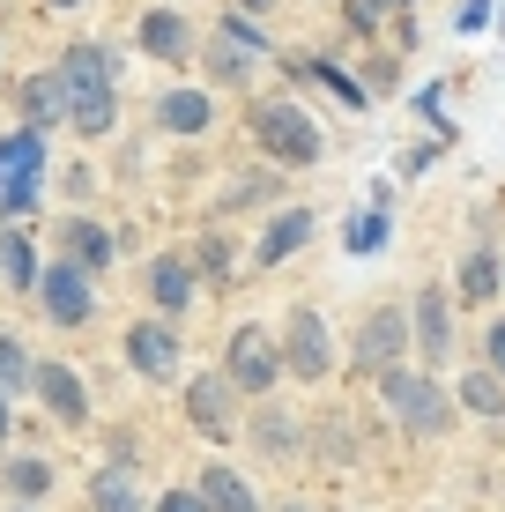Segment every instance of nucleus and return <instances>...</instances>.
<instances>
[{"label":"nucleus","mask_w":505,"mask_h":512,"mask_svg":"<svg viewBox=\"0 0 505 512\" xmlns=\"http://www.w3.org/2000/svg\"><path fill=\"white\" fill-rule=\"evenodd\" d=\"M60 97H67V119H75L82 134L112 127V67H104L97 45H75L60 60Z\"/></svg>","instance_id":"f257e3e1"},{"label":"nucleus","mask_w":505,"mask_h":512,"mask_svg":"<svg viewBox=\"0 0 505 512\" xmlns=\"http://www.w3.org/2000/svg\"><path fill=\"white\" fill-rule=\"evenodd\" d=\"M38 171H45V141H38V127L0 141V216H23V208L38 201Z\"/></svg>","instance_id":"f03ea898"},{"label":"nucleus","mask_w":505,"mask_h":512,"mask_svg":"<svg viewBox=\"0 0 505 512\" xmlns=\"http://www.w3.org/2000/svg\"><path fill=\"white\" fill-rule=\"evenodd\" d=\"M253 134L268 141L283 164H312V156H320V134H312L305 112H298V104H283V97H275V104H253Z\"/></svg>","instance_id":"7ed1b4c3"},{"label":"nucleus","mask_w":505,"mask_h":512,"mask_svg":"<svg viewBox=\"0 0 505 512\" xmlns=\"http://www.w3.org/2000/svg\"><path fill=\"white\" fill-rule=\"evenodd\" d=\"M387 401H394V416H402L416 438H439V431H446V394H439L431 379H416V372H387Z\"/></svg>","instance_id":"20e7f679"},{"label":"nucleus","mask_w":505,"mask_h":512,"mask_svg":"<svg viewBox=\"0 0 505 512\" xmlns=\"http://www.w3.org/2000/svg\"><path fill=\"white\" fill-rule=\"evenodd\" d=\"M30 290H45V312H52L60 327H82V320H90V275H82L75 260H67V268H45Z\"/></svg>","instance_id":"39448f33"},{"label":"nucleus","mask_w":505,"mask_h":512,"mask_svg":"<svg viewBox=\"0 0 505 512\" xmlns=\"http://www.w3.org/2000/svg\"><path fill=\"white\" fill-rule=\"evenodd\" d=\"M231 386H246V394H268V386H275V342L260 327L231 334Z\"/></svg>","instance_id":"423d86ee"},{"label":"nucleus","mask_w":505,"mask_h":512,"mask_svg":"<svg viewBox=\"0 0 505 512\" xmlns=\"http://www.w3.org/2000/svg\"><path fill=\"white\" fill-rule=\"evenodd\" d=\"M30 386L45 394V409L60 416V423H82V416H90V401H82V379L67 372V364H30Z\"/></svg>","instance_id":"0eeeda50"},{"label":"nucleus","mask_w":505,"mask_h":512,"mask_svg":"<svg viewBox=\"0 0 505 512\" xmlns=\"http://www.w3.org/2000/svg\"><path fill=\"white\" fill-rule=\"evenodd\" d=\"M290 372L298 379H327V327H320V312H298V320H290Z\"/></svg>","instance_id":"6e6552de"},{"label":"nucleus","mask_w":505,"mask_h":512,"mask_svg":"<svg viewBox=\"0 0 505 512\" xmlns=\"http://www.w3.org/2000/svg\"><path fill=\"white\" fill-rule=\"evenodd\" d=\"M186 416H194L201 431L231 438V423H238V409H231V379H194V394H186Z\"/></svg>","instance_id":"1a4fd4ad"},{"label":"nucleus","mask_w":505,"mask_h":512,"mask_svg":"<svg viewBox=\"0 0 505 512\" xmlns=\"http://www.w3.org/2000/svg\"><path fill=\"white\" fill-rule=\"evenodd\" d=\"M127 357H134V372H149V379H171V372H179V342H171L164 327H134V334H127Z\"/></svg>","instance_id":"9d476101"},{"label":"nucleus","mask_w":505,"mask_h":512,"mask_svg":"<svg viewBox=\"0 0 505 512\" xmlns=\"http://www.w3.org/2000/svg\"><path fill=\"white\" fill-rule=\"evenodd\" d=\"M90 512H142V483H134V468H104L90 483Z\"/></svg>","instance_id":"9b49d317"},{"label":"nucleus","mask_w":505,"mask_h":512,"mask_svg":"<svg viewBox=\"0 0 505 512\" xmlns=\"http://www.w3.org/2000/svg\"><path fill=\"white\" fill-rule=\"evenodd\" d=\"M416 349H424L431 364H439L446 349H454V334H446V297H439V290H424V297H416Z\"/></svg>","instance_id":"f8f14e48"},{"label":"nucleus","mask_w":505,"mask_h":512,"mask_svg":"<svg viewBox=\"0 0 505 512\" xmlns=\"http://www.w3.org/2000/svg\"><path fill=\"white\" fill-rule=\"evenodd\" d=\"M201 505H208V512H260L253 490L238 483L231 468H216V461H208V475H201Z\"/></svg>","instance_id":"ddd939ff"},{"label":"nucleus","mask_w":505,"mask_h":512,"mask_svg":"<svg viewBox=\"0 0 505 512\" xmlns=\"http://www.w3.org/2000/svg\"><path fill=\"white\" fill-rule=\"evenodd\" d=\"M23 112H30V127H52V119H67V97H60V75H38V82H23Z\"/></svg>","instance_id":"4468645a"},{"label":"nucleus","mask_w":505,"mask_h":512,"mask_svg":"<svg viewBox=\"0 0 505 512\" xmlns=\"http://www.w3.org/2000/svg\"><path fill=\"white\" fill-rule=\"evenodd\" d=\"M164 127H171V134H201V127H208V97H201V90H171V97H164Z\"/></svg>","instance_id":"2eb2a0df"},{"label":"nucleus","mask_w":505,"mask_h":512,"mask_svg":"<svg viewBox=\"0 0 505 512\" xmlns=\"http://www.w3.org/2000/svg\"><path fill=\"white\" fill-rule=\"evenodd\" d=\"M305 231H312V216H305V208H290V216L275 223L268 238H260V260H268V268H275V260H283V253H298V245H305Z\"/></svg>","instance_id":"dca6fc26"},{"label":"nucleus","mask_w":505,"mask_h":512,"mask_svg":"<svg viewBox=\"0 0 505 512\" xmlns=\"http://www.w3.org/2000/svg\"><path fill=\"white\" fill-rule=\"evenodd\" d=\"M142 45L156 52V60H186V23H179V15H149V23H142Z\"/></svg>","instance_id":"f3484780"},{"label":"nucleus","mask_w":505,"mask_h":512,"mask_svg":"<svg viewBox=\"0 0 505 512\" xmlns=\"http://www.w3.org/2000/svg\"><path fill=\"white\" fill-rule=\"evenodd\" d=\"M387 349H402V320H394V312H372V320H364V349H357V357L364 364H387Z\"/></svg>","instance_id":"a211bd4d"},{"label":"nucleus","mask_w":505,"mask_h":512,"mask_svg":"<svg viewBox=\"0 0 505 512\" xmlns=\"http://www.w3.org/2000/svg\"><path fill=\"white\" fill-rule=\"evenodd\" d=\"M0 268H8L15 290H30V282H38V253H30V238H23V231L0 238Z\"/></svg>","instance_id":"6ab92c4d"},{"label":"nucleus","mask_w":505,"mask_h":512,"mask_svg":"<svg viewBox=\"0 0 505 512\" xmlns=\"http://www.w3.org/2000/svg\"><path fill=\"white\" fill-rule=\"evenodd\" d=\"M67 245H75V268H104V260H112V238H104L97 223H75Z\"/></svg>","instance_id":"aec40b11"},{"label":"nucleus","mask_w":505,"mask_h":512,"mask_svg":"<svg viewBox=\"0 0 505 512\" xmlns=\"http://www.w3.org/2000/svg\"><path fill=\"white\" fill-rule=\"evenodd\" d=\"M461 401H468L476 416H498V409H505V386H498L491 372H468V379H461Z\"/></svg>","instance_id":"412c9836"},{"label":"nucleus","mask_w":505,"mask_h":512,"mask_svg":"<svg viewBox=\"0 0 505 512\" xmlns=\"http://www.w3.org/2000/svg\"><path fill=\"white\" fill-rule=\"evenodd\" d=\"M149 290H156V305H186V290H194V282H186L179 260H156V268H149Z\"/></svg>","instance_id":"4be33fe9"},{"label":"nucleus","mask_w":505,"mask_h":512,"mask_svg":"<svg viewBox=\"0 0 505 512\" xmlns=\"http://www.w3.org/2000/svg\"><path fill=\"white\" fill-rule=\"evenodd\" d=\"M498 290V260L491 253H468V268H461V297H491Z\"/></svg>","instance_id":"5701e85b"},{"label":"nucleus","mask_w":505,"mask_h":512,"mask_svg":"<svg viewBox=\"0 0 505 512\" xmlns=\"http://www.w3.org/2000/svg\"><path fill=\"white\" fill-rule=\"evenodd\" d=\"M8 483H15V498H45V490H52V468H45V461H8Z\"/></svg>","instance_id":"b1692460"},{"label":"nucleus","mask_w":505,"mask_h":512,"mask_svg":"<svg viewBox=\"0 0 505 512\" xmlns=\"http://www.w3.org/2000/svg\"><path fill=\"white\" fill-rule=\"evenodd\" d=\"M8 386H30V357L0 334V394H8Z\"/></svg>","instance_id":"393cba45"},{"label":"nucleus","mask_w":505,"mask_h":512,"mask_svg":"<svg viewBox=\"0 0 505 512\" xmlns=\"http://www.w3.org/2000/svg\"><path fill=\"white\" fill-rule=\"evenodd\" d=\"M208 67H216L223 82H246V75H253V52H246V45H238V52H208Z\"/></svg>","instance_id":"a878e982"},{"label":"nucleus","mask_w":505,"mask_h":512,"mask_svg":"<svg viewBox=\"0 0 505 512\" xmlns=\"http://www.w3.org/2000/svg\"><path fill=\"white\" fill-rule=\"evenodd\" d=\"M379 8H409V0H350V23H357V30H372V23H379Z\"/></svg>","instance_id":"bb28decb"},{"label":"nucleus","mask_w":505,"mask_h":512,"mask_svg":"<svg viewBox=\"0 0 505 512\" xmlns=\"http://www.w3.org/2000/svg\"><path fill=\"white\" fill-rule=\"evenodd\" d=\"M379 238H387V231H379V216H357V231H350V245H357V253H372Z\"/></svg>","instance_id":"cd10ccee"},{"label":"nucleus","mask_w":505,"mask_h":512,"mask_svg":"<svg viewBox=\"0 0 505 512\" xmlns=\"http://www.w3.org/2000/svg\"><path fill=\"white\" fill-rule=\"evenodd\" d=\"M201 268L223 275V268H231V245H223V238H201Z\"/></svg>","instance_id":"c85d7f7f"},{"label":"nucleus","mask_w":505,"mask_h":512,"mask_svg":"<svg viewBox=\"0 0 505 512\" xmlns=\"http://www.w3.org/2000/svg\"><path fill=\"white\" fill-rule=\"evenodd\" d=\"M156 512H208V505H201V498H186V490H171V498L156 505Z\"/></svg>","instance_id":"c756f323"},{"label":"nucleus","mask_w":505,"mask_h":512,"mask_svg":"<svg viewBox=\"0 0 505 512\" xmlns=\"http://www.w3.org/2000/svg\"><path fill=\"white\" fill-rule=\"evenodd\" d=\"M491 364L505 372V327H491Z\"/></svg>","instance_id":"7c9ffc66"},{"label":"nucleus","mask_w":505,"mask_h":512,"mask_svg":"<svg viewBox=\"0 0 505 512\" xmlns=\"http://www.w3.org/2000/svg\"><path fill=\"white\" fill-rule=\"evenodd\" d=\"M0 438H8V394H0Z\"/></svg>","instance_id":"2f4dec72"},{"label":"nucleus","mask_w":505,"mask_h":512,"mask_svg":"<svg viewBox=\"0 0 505 512\" xmlns=\"http://www.w3.org/2000/svg\"><path fill=\"white\" fill-rule=\"evenodd\" d=\"M52 8H75V0H52Z\"/></svg>","instance_id":"473e14b6"},{"label":"nucleus","mask_w":505,"mask_h":512,"mask_svg":"<svg viewBox=\"0 0 505 512\" xmlns=\"http://www.w3.org/2000/svg\"><path fill=\"white\" fill-rule=\"evenodd\" d=\"M246 8H268V0H246Z\"/></svg>","instance_id":"72a5a7b5"}]
</instances>
